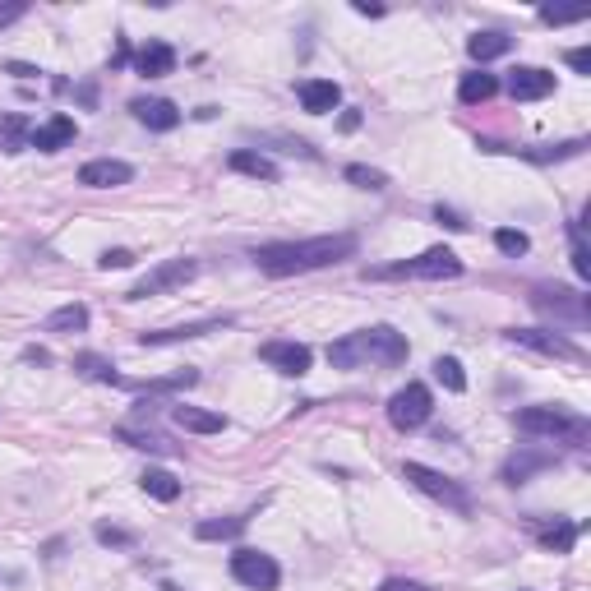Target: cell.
I'll use <instances>...</instances> for the list:
<instances>
[{
	"label": "cell",
	"instance_id": "obj_1",
	"mask_svg": "<svg viewBox=\"0 0 591 591\" xmlns=\"http://www.w3.org/2000/svg\"><path fill=\"white\" fill-rule=\"evenodd\" d=\"M361 250V241L351 231L338 236H310V241H278V245H259L254 250V264L264 268L268 278H296V273H314V268L342 264Z\"/></svg>",
	"mask_w": 591,
	"mask_h": 591
},
{
	"label": "cell",
	"instance_id": "obj_2",
	"mask_svg": "<svg viewBox=\"0 0 591 591\" xmlns=\"http://www.w3.org/2000/svg\"><path fill=\"white\" fill-rule=\"evenodd\" d=\"M407 351L411 347L398 328L374 324V328H361V333H347V338L333 342V347H328V365H333V370H365V365L393 370V365L407 361Z\"/></svg>",
	"mask_w": 591,
	"mask_h": 591
},
{
	"label": "cell",
	"instance_id": "obj_3",
	"mask_svg": "<svg viewBox=\"0 0 591 591\" xmlns=\"http://www.w3.org/2000/svg\"><path fill=\"white\" fill-rule=\"evenodd\" d=\"M518 430L536 439H555V444H573V448H587V439H591L587 416H578V411H568V407H522Z\"/></svg>",
	"mask_w": 591,
	"mask_h": 591
},
{
	"label": "cell",
	"instance_id": "obj_4",
	"mask_svg": "<svg viewBox=\"0 0 591 591\" xmlns=\"http://www.w3.org/2000/svg\"><path fill=\"white\" fill-rule=\"evenodd\" d=\"M402 278H421V282H444V278H462V259L448 245L402 259V264H384V268H365V282H402Z\"/></svg>",
	"mask_w": 591,
	"mask_h": 591
},
{
	"label": "cell",
	"instance_id": "obj_5",
	"mask_svg": "<svg viewBox=\"0 0 591 591\" xmlns=\"http://www.w3.org/2000/svg\"><path fill=\"white\" fill-rule=\"evenodd\" d=\"M402 481L416 485L421 495H430V499H439V504H448L453 513H471L467 485H458L453 476H444V471H435V467H425V462H402Z\"/></svg>",
	"mask_w": 591,
	"mask_h": 591
},
{
	"label": "cell",
	"instance_id": "obj_6",
	"mask_svg": "<svg viewBox=\"0 0 591 591\" xmlns=\"http://www.w3.org/2000/svg\"><path fill=\"white\" fill-rule=\"evenodd\" d=\"M231 578L241 582V587H250V591H278L282 568H278V559H273V555L241 545V550L231 555Z\"/></svg>",
	"mask_w": 591,
	"mask_h": 591
},
{
	"label": "cell",
	"instance_id": "obj_7",
	"mask_svg": "<svg viewBox=\"0 0 591 591\" xmlns=\"http://www.w3.org/2000/svg\"><path fill=\"white\" fill-rule=\"evenodd\" d=\"M430 411H435V398H430L425 384H407L388 398V421H393V430H402V435L421 430V425L430 421Z\"/></svg>",
	"mask_w": 591,
	"mask_h": 591
},
{
	"label": "cell",
	"instance_id": "obj_8",
	"mask_svg": "<svg viewBox=\"0 0 591 591\" xmlns=\"http://www.w3.org/2000/svg\"><path fill=\"white\" fill-rule=\"evenodd\" d=\"M194 273H199L194 259H162L148 278L134 282L125 301H148V296H162V291H176V287H185V282H194Z\"/></svg>",
	"mask_w": 591,
	"mask_h": 591
},
{
	"label": "cell",
	"instance_id": "obj_9",
	"mask_svg": "<svg viewBox=\"0 0 591 591\" xmlns=\"http://www.w3.org/2000/svg\"><path fill=\"white\" fill-rule=\"evenodd\" d=\"M504 338H508V342H518V347H527V351H536V356H550V361H573V365H582V351L573 347L564 333H555V328H508Z\"/></svg>",
	"mask_w": 591,
	"mask_h": 591
},
{
	"label": "cell",
	"instance_id": "obj_10",
	"mask_svg": "<svg viewBox=\"0 0 591 591\" xmlns=\"http://www.w3.org/2000/svg\"><path fill=\"white\" fill-rule=\"evenodd\" d=\"M481 153H513V157H527V162H568L587 148V139H568V144H531V148H518V144H495V139H481Z\"/></svg>",
	"mask_w": 591,
	"mask_h": 591
},
{
	"label": "cell",
	"instance_id": "obj_11",
	"mask_svg": "<svg viewBox=\"0 0 591 591\" xmlns=\"http://www.w3.org/2000/svg\"><path fill=\"white\" fill-rule=\"evenodd\" d=\"M259 361L273 365L278 374H291V379H301V374H310V361H314V351L305 347V342H264L259 347Z\"/></svg>",
	"mask_w": 591,
	"mask_h": 591
},
{
	"label": "cell",
	"instance_id": "obj_12",
	"mask_svg": "<svg viewBox=\"0 0 591 591\" xmlns=\"http://www.w3.org/2000/svg\"><path fill=\"white\" fill-rule=\"evenodd\" d=\"M130 181H134V167L130 162H116V157H97V162L79 167V185H88V190H121Z\"/></svg>",
	"mask_w": 591,
	"mask_h": 591
},
{
	"label": "cell",
	"instance_id": "obj_13",
	"mask_svg": "<svg viewBox=\"0 0 591 591\" xmlns=\"http://www.w3.org/2000/svg\"><path fill=\"white\" fill-rule=\"evenodd\" d=\"M74 134H79L74 116L56 111V116H47V121H42L33 134H28V148H37V153H61V148L74 144Z\"/></svg>",
	"mask_w": 591,
	"mask_h": 591
},
{
	"label": "cell",
	"instance_id": "obj_14",
	"mask_svg": "<svg viewBox=\"0 0 591 591\" xmlns=\"http://www.w3.org/2000/svg\"><path fill=\"white\" fill-rule=\"evenodd\" d=\"M555 448H518L513 458L504 462V471H499V481L504 485H522V481H531L536 471H545V467H555Z\"/></svg>",
	"mask_w": 591,
	"mask_h": 591
},
{
	"label": "cell",
	"instance_id": "obj_15",
	"mask_svg": "<svg viewBox=\"0 0 591 591\" xmlns=\"http://www.w3.org/2000/svg\"><path fill=\"white\" fill-rule=\"evenodd\" d=\"M130 111H134V121L148 125V130H157V134H171L176 125H181V107L167 102V97H134Z\"/></svg>",
	"mask_w": 591,
	"mask_h": 591
},
{
	"label": "cell",
	"instance_id": "obj_16",
	"mask_svg": "<svg viewBox=\"0 0 591 591\" xmlns=\"http://www.w3.org/2000/svg\"><path fill=\"white\" fill-rule=\"evenodd\" d=\"M508 93L518 97V102H541V97L555 93V74L541 70V65H518V70L508 74Z\"/></svg>",
	"mask_w": 591,
	"mask_h": 591
},
{
	"label": "cell",
	"instance_id": "obj_17",
	"mask_svg": "<svg viewBox=\"0 0 591 591\" xmlns=\"http://www.w3.org/2000/svg\"><path fill=\"white\" fill-rule=\"evenodd\" d=\"M531 305L536 310H550V314H559V319H587V301H582L578 291H568V287H536L531 291Z\"/></svg>",
	"mask_w": 591,
	"mask_h": 591
},
{
	"label": "cell",
	"instance_id": "obj_18",
	"mask_svg": "<svg viewBox=\"0 0 591 591\" xmlns=\"http://www.w3.org/2000/svg\"><path fill=\"white\" fill-rule=\"evenodd\" d=\"M231 328V319H204V324H181V328H157V333H139V347H171V342H190V338H208Z\"/></svg>",
	"mask_w": 591,
	"mask_h": 591
},
{
	"label": "cell",
	"instance_id": "obj_19",
	"mask_svg": "<svg viewBox=\"0 0 591 591\" xmlns=\"http://www.w3.org/2000/svg\"><path fill=\"white\" fill-rule=\"evenodd\" d=\"M296 97H301V107L310 111V116H328V111L342 102V88L333 84V79H301V84H296Z\"/></svg>",
	"mask_w": 591,
	"mask_h": 591
},
{
	"label": "cell",
	"instance_id": "obj_20",
	"mask_svg": "<svg viewBox=\"0 0 591 591\" xmlns=\"http://www.w3.org/2000/svg\"><path fill=\"white\" fill-rule=\"evenodd\" d=\"M171 425H181V430H190V435H222V430H227V416H222V411H204V407H185V402H176V407H171Z\"/></svg>",
	"mask_w": 591,
	"mask_h": 591
},
{
	"label": "cell",
	"instance_id": "obj_21",
	"mask_svg": "<svg viewBox=\"0 0 591 591\" xmlns=\"http://www.w3.org/2000/svg\"><path fill=\"white\" fill-rule=\"evenodd\" d=\"M176 70V47H167V42H148V47L134 51V74L139 79H162V74Z\"/></svg>",
	"mask_w": 591,
	"mask_h": 591
},
{
	"label": "cell",
	"instance_id": "obj_22",
	"mask_svg": "<svg viewBox=\"0 0 591 591\" xmlns=\"http://www.w3.org/2000/svg\"><path fill=\"white\" fill-rule=\"evenodd\" d=\"M513 51V37L499 33V28H485V33H471L467 37V56L471 61H499V56H508Z\"/></svg>",
	"mask_w": 591,
	"mask_h": 591
},
{
	"label": "cell",
	"instance_id": "obj_23",
	"mask_svg": "<svg viewBox=\"0 0 591 591\" xmlns=\"http://www.w3.org/2000/svg\"><path fill=\"white\" fill-rule=\"evenodd\" d=\"M84 328H88V305H79V301L61 305V310H51L47 319H42V333H61V338L84 333Z\"/></svg>",
	"mask_w": 591,
	"mask_h": 591
},
{
	"label": "cell",
	"instance_id": "obj_24",
	"mask_svg": "<svg viewBox=\"0 0 591 591\" xmlns=\"http://www.w3.org/2000/svg\"><path fill=\"white\" fill-rule=\"evenodd\" d=\"M227 167L241 171V176H250V181H264V185L278 181V167H273L264 153H250V148H236V153L227 157Z\"/></svg>",
	"mask_w": 591,
	"mask_h": 591
},
{
	"label": "cell",
	"instance_id": "obj_25",
	"mask_svg": "<svg viewBox=\"0 0 591 591\" xmlns=\"http://www.w3.org/2000/svg\"><path fill=\"white\" fill-rule=\"evenodd\" d=\"M74 374L79 379H88V384H111V388H125V374H116V365L102 361V356H93V351H84V356H74Z\"/></svg>",
	"mask_w": 591,
	"mask_h": 591
},
{
	"label": "cell",
	"instance_id": "obj_26",
	"mask_svg": "<svg viewBox=\"0 0 591 591\" xmlns=\"http://www.w3.org/2000/svg\"><path fill=\"white\" fill-rule=\"evenodd\" d=\"M499 93V79L495 74H485V70H471L462 74V84H458V97L467 102V107H476V102H490V97Z\"/></svg>",
	"mask_w": 591,
	"mask_h": 591
},
{
	"label": "cell",
	"instance_id": "obj_27",
	"mask_svg": "<svg viewBox=\"0 0 591 591\" xmlns=\"http://www.w3.org/2000/svg\"><path fill=\"white\" fill-rule=\"evenodd\" d=\"M139 485H144V495H153L157 504H171V499H181V481H176L171 471H162V467H148L144 476H139Z\"/></svg>",
	"mask_w": 591,
	"mask_h": 591
},
{
	"label": "cell",
	"instance_id": "obj_28",
	"mask_svg": "<svg viewBox=\"0 0 591 591\" xmlns=\"http://www.w3.org/2000/svg\"><path fill=\"white\" fill-rule=\"evenodd\" d=\"M578 522H568V518H559L555 527H541L536 531V541L545 545V550H555V555H568V550H573V545H578Z\"/></svg>",
	"mask_w": 591,
	"mask_h": 591
},
{
	"label": "cell",
	"instance_id": "obj_29",
	"mask_svg": "<svg viewBox=\"0 0 591 591\" xmlns=\"http://www.w3.org/2000/svg\"><path fill=\"white\" fill-rule=\"evenodd\" d=\"M245 531V518H204V522H194V536L199 541H236Z\"/></svg>",
	"mask_w": 591,
	"mask_h": 591
},
{
	"label": "cell",
	"instance_id": "obj_30",
	"mask_svg": "<svg viewBox=\"0 0 591 591\" xmlns=\"http://www.w3.org/2000/svg\"><path fill=\"white\" fill-rule=\"evenodd\" d=\"M28 134H33V125H28V116H0V148L5 153H19V148H28Z\"/></svg>",
	"mask_w": 591,
	"mask_h": 591
},
{
	"label": "cell",
	"instance_id": "obj_31",
	"mask_svg": "<svg viewBox=\"0 0 591 591\" xmlns=\"http://www.w3.org/2000/svg\"><path fill=\"white\" fill-rule=\"evenodd\" d=\"M435 379L448 388V393H462V388H467V374H462L458 356H439V361H435Z\"/></svg>",
	"mask_w": 591,
	"mask_h": 591
},
{
	"label": "cell",
	"instance_id": "obj_32",
	"mask_svg": "<svg viewBox=\"0 0 591 591\" xmlns=\"http://www.w3.org/2000/svg\"><path fill=\"white\" fill-rule=\"evenodd\" d=\"M342 176H347V181L356 185V190H374V194H379V190H388V176H384V171L361 167V162H351V167L342 171Z\"/></svg>",
	"mask_w": 591,
	"mask_h": 591
},
{
	"label": "cell",
	"instance_id": "obj_33",
	"mask_svg": "<svg viewBox=\"0 0 591 591\" xmlns=\"http://www.w3.org/2000/svg\"><path fill=\"white\" fill-rule=\"evenodd\" d=\"M568 245H573V273L587 282L591 278V254H587V241H582V222H568Z\"/></svg>",
	"mask_w": 591,
	"mask_h": 591
},
{
	"label": "cell",
	"instance_id": "obj_34",
	"mask_svg": "<svg viewBox=\"0 0 591 591\" xmlns=\"http://www.w3.org/2000/svg\"><path fill=\"white\" fill-rule=\"evenodd\" d=\"M116 439H121V444H130V448H144V453H171V444L162 435H153V430H116Z\"/></svg>",
	"mask_w": 591,
	"mask_h": 591
},
{
	"label": "cell",
	"instance_id": "obj_35",
	"mask_svg": "<svg viewBox=\"0 0 591 591\" xmlns=\"http://www.w3.org/2000/svg\"><path fill=\"white\" fill-rule=\"evenodd\" d=\"M495 245H499V254H508V259H522V254L531 250L527 231H513V227H499L495 231Z\"/></svg>",
	"mask_w": 591,
	"mask_h": 591
},
{
	"label": "cell",
	"instance_id": "obj_36",
	"mask_svg": "<svg viewBox=\"0 0 591 591\" xmlns=\"http://www.w3.org/2000/svg\"><path fill=\"white\" fill-rule=\"evenodd\" d=\"M93 536H97V545H111V550H130V545H134V536H130V531L107 527V522H97V531H93Z\"/></svg>",
	"mask_w": 591,
	"mask_h": 591
},
{
	"label": "cell",
	"instance_id": "obj_37",
	"mask_svg": "<svg viewBox=\"0 0 591 591\" xmlns=\"http://www.w3.org/2000/svg\"><path fill=\"white\" fill-rule=\"evenodd\" d=\"M582 19H587V10H555V5H545V10H541V24H550V28L582 24Z\"/></svg>",
	"mask_w": 591,
	"mask_h": 591
},
{
	"label": "cell",
	"instance_id": "obj_38",
	"mask_svg": "<svg viewBox=\"0 0 591 591\" xmlns=\"http://www.w3.org/2000/svg\"><path fill=\"white\" fill-rule=\"evenodd\" d=\"M28 14V5L24 0H10V5H0V28H10V24H19Z\"/></svg>",
	"mask_w": 591,
	"mask_h": 591
},
{
	"label": "cell",
	"instance_id": "obj_39",
	"mask_svg": "<svg viewBox=\"0 0 591 591\" xmlns=\"http://www.w3.org/2000/svg\"><path fill=\"white\" fill-rule=\"evenodd\" d=\"M97 264H102V268H130V264H134V254H130V250H107L102 259H97Z\"/></svg>",
	"mask_w": 591,
	"mask_h": 591
},
{
	"label": "cell",
	"instance_id": "obj_40",
	"mask_svg": "<svg viewBox=\"0 0 591 591\" xmlns=\"http://www.w3.org/2000/svg\"><path fill=\"white\" fill-rule=\"evenodd\" d=\"M435 218H439V222H444V227H448V231H467V218H462V213H453V208H444V204H439V208H435Z\"/></svg>",
	"mask_w": 591,
	"mask_h": 591
},
{
	"label": "cell",
	"instance_id": "obj_41",
	"mask_svg": "<svg viewBox=\"0 0 591 591\" xmlns=\"http://www.w3.org/2000/svg\"><path fill=\"white\" fill-rule=\"evenodd\" d=\"M379 591H430V587H425V582H411V578H384Z\"/></svg>",
	"mask_w": 591,
	"mask_h": 591
},
{
	"label": "cell",
	"instance_id": "obj_42",
	"mask_svg": "<svg viewBox=\"0 0 591 591\" xmlns=\"http://www.w3.org/2000/svg\"><path fill=\"white\" fill-rule=\"evenodd\" d=\"M564 61L573 65V70H578V74H591V51H587V47H573V51H568V56H564Z\"/></svg>",
	"mask_w": 591,
	"mask_h": 591
},
{
	"label": "cell",
	"instance_id": "obj_43",
	"mask_svg": "<svg viewBox=\"0 0 591 591\" xmlns=\"http://www.w3.org/2000/svg\"><path fill=\"white\" fill-rule=\"evenodd\" d=\"M5 70H10L14 79H37V74H42V70H33V65H24V61H10Z\"/></svg>",
	"mask_w": 591,
	"mask_h": 591
},
{
	"label": "cell",
	"instance_id": "obj_44",
	"mask_svg": "<svg viewBox=\"0 0 591 591\" xmlns=\"http://www.w3.org/2000/svg\"><path fill=\"white\" fill-rule=\"evenodd\" d=\"M24 365H51V356H47L42 347H28V351H24Z\"/></svg>",
	"mask_w": 591,
	"mask_h": 591
},
{
	"label": "cell",
	"instance_id": "obj_45",
	"mask_svg": "<svg viewBox=\"0 0 591 591\" xmlns=\"http://www.w3.org/2000/svg\"><path fill=\"white\" fill-rule=\"evenodd\" d=\"M162 591H181V587H176V582H162Z\"/></svg>",
	"mask_w": 591,
	"mask_h": 591
}]
</instances>
